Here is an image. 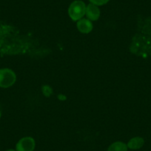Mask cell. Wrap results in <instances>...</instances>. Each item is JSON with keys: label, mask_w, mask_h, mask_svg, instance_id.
I'll return each instance as SVG.
<instances>
[{"label": "cell", "mask_w": 151, "mask_h": 151, "mask_svg": "<svg viewBox=\"0 0 151 151\" xmlns=\"http://www.w3.org/2000/svg\"><path fill=\"white\" fill-rule=\"evenodd\" d=\"M128 147L125 143L122 142H116L112 144L107 151H127Z\"/></svg>", "instance_id": "7"}, {"label": "cell", "mask_w": 151, "mask_h": 151, "mask_svg": "<svg viewBox=\"0 0 151 151\" xmlns=\"http://www.w3.org/2000/svg\"><path fill=\"white\" fill-rule=\"evenodd\" d=\"M1 116H2V113H1V112H0V118H1Z\"/></svg>", "instance_id": "10"}, {"label": "cell", "mask_w": 151, "mask_h": 151, "mask_svg": "<svg viewBox=\"0 0 151 151\" xmlns=\"http://www.w3.org/2000/svg\"><path fill=\"white\" fill-rule=\"evenodd\" d=\"M86 5L81 0H76L70 5L68 8V14L73 21L80 20L86 13Z\"/></svg>", "instance_id": "1"}, {"label": "cell", "mask_w": 151, "mask_h": 151, "mask_svg": "<svg viewBox=\"0 0 151 151\" xmlns=\"http://www.w3.org/2000/svg\"><path fill=\"white\" fill-rule=\"evenodd\" d=\"M86 16L91 21H96L100 17V10L98 6L93 4H89L86 7Z\"/></svg>", "instance_id": "4"}, {"label": "cell", "mask_w": 151, "mask_h": 151, "mask_svg": "<svg viewBox=\"0 0 151 151\" xmlns=\"http://www.w3.org/2000/svg\"><path fill=\"white\" fill-rule=\"evenodd\" d=\"M76 26H77L78 30L81 33H85V34L91 33L92 31L93 28V26L91 21L88 19H81L80 20L78 21Z\"/></svg>", "instance_id": "5"}, {"label": "cell", "mask_w": 151, "mask_h": 151, "mask_svg": "<svg viewBox=\"0 0 151 151\" xmlns=\"http://www.w3.org/2000/svg\"><path fill=\"white\" fill-rule=\"evenodd\" d=\"M17 81V76L9 68L0 69V88H8L14 85Z\"/></svg>", "instance_id": "2"}, {"label": "cell", "mask_w": 151, "mask_h": 151, "mask_svg": "<svg viewBox=\"0 0 151 151\" xmlns=\"http://www.w3.org/2000/svg\"><path fill=\"white\" fill-rule=\"evenodd\" d=\"M6 151H17L16 150H13V149H10V150H8Z\"/></svg>", "instance_id": "9"}, {"label": "cell", "mask_w": 151, "mask_h": 151, "mask_svg": "<svg viewBox=\"0 0 151 151\" xmlns=\"http://www.w3.org/2000/svg\"><path fill=\"white\" fill-rule=\"evenodd\" d=\"M145 141L142 137H134L130 139L127 143V147L131 150H138L142 147Z\"/></svg>", "instance_id": "6"}, {"label": "cell", "mask_w": 151, "mask_h": 151, "mask_svg": "<svg viewBox=\"0 0 151 151\" xmlns=\"http://www.w3.org/2000/svg\"><path fill=\"white\" fill-rule=\"evenodd\" d=\"M91 4L96 5V6H101L107 4L109 2V0H89Z\"/></svg>", "instance_id": "8"}, {"label": "cell", "mask_w": 151, "mask_h": 151, "mask_svg": "<svg viewBox=\"0 0 151 151\" xmlns=\"http://www.w3.org/2000/svg\"><path fill=\"white\" fill-rule=\"evenodd\" d=\"M36 147V142L32 137H24L20 139L16 145L17 151H33Z\"/></svg>", "instance_id": "3"}]
</instances>
